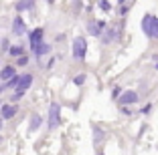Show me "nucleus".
Segmentation results:
<instances>
[{"label":"nucleus","instance_id":"nucleus-3","mask_svg":"<svg viewBox=\"0 0 158 155\" xmlns=\"http://www.w3.org/2000/svg\"><path fill=\"white\" fill-rule=\"evenodd\" d=\"M85 55H87V42H85V38H75L73 41V56L77 60H83Z\"/></svg>","mask_w":158,"mask_h":155},{"label":"nucleus","instance_id":"nucleus-15","mask_svg":"<svg viewBox=\"0 0 158 155\" xmlns=\"http://www.w3.org/2000/svg\"><path fill=\"white\" fill-rule=\"evenodd\" d=\"M93 137H95V143H99L103 139V131L99 127H93Z\"/></svg>","mask_w":158,"mask_h":155},{"label":"nucleus","instance_id":"nucleus-12","mask_svg":"<svg viewBox=\"0 0 158 155\" xmlns=\"http://www.w3.org/2000/svg\"><path fill=\"white\" fill-rule=\"evenodd\" d=\"M14 8L19 10V12H24V10H33V8H35V2H31V0H23V2H16V4H14Z\"/></svg>","mask_w":158,"mask_h":155},{"label":"nucleus","instance_id":"nucleus-21","mask_svg":"<svg viewBox=\"0 0 158 155\" xmlns=\"http://www.w3.org/2000/svg\"><path fill=\"white\" fill-rule=\"evenodd\" d=\"M85 83V75H77L75 77V85H83Z\"/></svg>","mask_w":158,"mask_h":155},{"label":"nucleus","instance_id":"nucleus-14","mask_svg":"<svg viewBox=\"0 0 158 155\" xmlns=\"http://www.w3.org/2000/svg\"><path fill=\"white\" fill-rule=\"evenodd\" d=\"M41 123H43V119L39 117V115H33V117H31V127L28 129H31V131H37V129L41 127Z\"/></svg>","mask_w":158,"mask_h":155},{"label":"nucleus","instance_id":"nucleus-20","mask_svg":"<svg viewBox=\"0 0 158 155\" xmlns=\"http://www.w3.org/2000/svg\"><path fill=\"white\" fill-rule=\"evenodd\" d=\"M122 95H124V93H122V89L120 87H114V91H112V97H114V99H120Z\"/></svg>","mask_w":158,"mask_h":155},{"label":"nucleus","instance_id":"nucleus-2","mask_svg":"<svg viewBox=\"0 0 158 155\" xmlns=\"http://www.w3.org/2000/svg\"><path fill=\"white\" fill-rule=\"evenodd\" d=\"M61 125V107L57 105V103H53L51 107H49V129H57Z\"/></svg>","mask_w":158,"mask_h":155},{"label":"nucleus","instance_id":"nucleus-7","mask_svg":"<svg viewBox=\"0 0 158 155\" xmlns=\"http://www.w3.org/2000/svg\"><path fill=\"white\" fill-rule=\"evenodd\" d=\"M14 77H16V68H14L12 64H6V67L0 68V79L4 81V85H6L8 81H12Z\"/></svg>","mask_w":158,"mask_h":155},{"label":"nucleus","instance_id":"nucleus-23","mask_svg":"<svg viewBox=\"0 0 158 155\" xmlns=\"http://www.w3.org/2000/svg\"><path fill=\"white\" fill-rule=\"evenodd\" d=\"M150 109H152V105H146L144 109H142V113H150Z\"/></svg>","mask_w":158,"mask_h":155},{"label":"nucleus","instance_id":"nucleus-16","mask_svg":"<svg viewBox=\"0 0 158 155\" xmlns=\"http://www.w3.org/2000/svg\"><path fill=\"white\" fill-rule=\"evenodd\" d=\"M132 4H126V2H120V10H118V14H122V16H126L128 14V10H130Z\"/></svg>","mask_w":158,"mask_h":155},{"label":"nucleus","instance_id":"nucleus-13","mask_svg":"<svg viewBox=\"0 0 158 155\" xmlns=\"http://www.w3.org/2000/svg\"><path fill=\"white\" fill-rule=\"evenodd\" d=\"M49 50H51V46L47 45V42H41V45L33 46V52H35V55H37V56H43V55H47Z\"/></svg>","mask_w":158,"mask_h":155},{"label":"nucleus","instance_id":"nucleus-4","mask_svg":"<svg viewBox=\"0 0 158 155\" xmlns=\"http://www.w3.org/2000/svg\"><path fill=\"white\" fill-rule=\"evenodd\" d=\"M31 85H33V75H31V73L20 75L19 85H16V93H19V95H24V93L28 91V87H31Z\"/></svg>","mask_w":158,"mask_h":155},{"label":"nucleus","instance_id":"nucleus-5","mask_svg":"<svg viewBox=\"0 0 158 155\" xmlns=\"http://www.w3.org/2000/svg\"><path fill=\"white\" fill-rule=\"evenodd\" d=\"M106 28H107V24L103 22V20H91V22L87 24V32L91 37H102Z\"/></svg>","mask_w":158,"mask_h":155},{"label":"nucleus","instance_id":"nucleus-24","mask_svg":"<svg viewBox=\"0 0 158 155\" xmlns=\"http://www.w3.org/2000/svg\"><path fill=\"white\" fill-rule=\"evenodd\" d=\"M2 91H4V87H2V85H0V93H2Z\"/></svg>","mask_w":158,"mask_h":155},{"label":"nucleus","instance_id":"nucleus-9","mask_svg":"<svg viewBox=\"0 0 158 155\" xmlns=\"http://www.w3.org/2000/svg\"><path fill=\"white\" fill-rule=\"evenodd\" d=\"M136 101H138V93L126 91L124 95L120 97V105H132V103H136Z\"/></svg>","mask_w":158,"mask_h":155},{"label":"nucleus","instance_id":"nucleus-25","mask_svg":"<svg viewBox=\"0 0 158 155\" xmlns=\"http://www.w3.org/2000/svg\"><path fill=\"white\" fill-rule=\"evenodd\" d=\"M0 127H2V117H0Z\"/></svg>","mask_w":158,"mask_h":155},{"label":"nucleus","instance_id":"nucleus-17","mask_svg":"<svg viewBox=\"0 0 158 155\" xmlns=\"http://www.w3.org/2000/svg\"><path fill=\"white\" fill-rule=\"evenodd\" d=\"M98 6L103 10V12H110V10H112V2H107V0H102V2H99Z\"/></svg>","mask_w":158,"mask_h":155},{"label":"nucleus","instance_id":"nucleus-22","mask_svg":"<svg viewBox=\"0 0 158 155\" xmlns=\"http://www.w3.org/2000/svg\"><path fill=\"white\" fill-rule=\"evenodd\" d=\"M16 63H19V64H20V67H24V64H27V63H28V59H27V56H20V59H19V60H16Z\"/></svg>","mask_w":158,"mask_h":155},{"label":"nucleus","instance_id":"nucleus-18","mask_svg":"<svg viewBox=\"0 0 158 155\" xmlns=\"http://www.w3.org/2000/svg\"><path fill=\"white\" fill-rule=\"evenodd\" d=\"M10 55L12 56H24L23 55V46H12V48H10Z\"/></svg>","mask_w":158,"mask_h":155},{"label":"nucleus","instance_id":"nucleus-8","mask_svg":"<svg viewBox=\"0 0 158 155\" xmlns=\"http://www.w3.org/2000/svg\"><path fill=\"white\" fill-rule=\"evenodd\" d=\"M12 32L16 34V37H23V34H27V24H24V20L20 18V16H16V18L12 20Z\"/></svg>","mask_w":158,"mask_h":155},{"label":"nucleus","instance_id":"nucleus-11","mask_svg":"<svg viewBox=\"0 0 158 155\" xmlns=\"http://www.w3.org/2000/svg\"><path fill=\"white\" fill-rule=\"evenodd\" d=\"M14 115H16V107L14 105H4L0 109V117L2 119H12Z\"/></svg>","mask_w":158,"mask_h":155},{"label":"nucleus","instance_id":"nucleus-10","mask_svg":"<svg viewBox=\"0 0 158 155\" xmlns=\"http://www.w3.org/2000/svg\"><path fill=\"white\" fill-rule=\"evenodd\" d=\"M43 32H45L43 28H35V30L31 32V48L43 42Z\"/></svg>","mask_w":158,"mask_h":155},{"label":"nucleus","instance_id":"nucleus-1","mask_svg":"<svg viewBox=\"0 0 158 155\" xmlns=\"http://www.w3.org/2000/svg\"><path fill=\"white\" fill-rule=\"evenodd\" d=\"M142 32L148 38H158V16L144 14V18H142Z\"/></svg>","mask_w":158,"mask_h":155},{"label":"nucleus","instance_id":"nucleus-19","mask_svg":"<svg viewBox=\"0 0 158 155\" xmlns=\"http://www.w3.org/2000/svg\"><path fill=\"white\" fill-rule=\"evenodd\" d=\"M0 48H2V50H8V52H10V48H12V46H10V41H8V38H4V41H2Z\"/></svg>","mask_w":158,"mask_h":155},{"label":"nucleus","instance_id":"nucleus-6","mask_svg":"<svg viewBox=\"0 0 158 155\" xmlns=\"http://www.w3.org/2000/svg\"><path fill=\"white\" fill-rule=\"evenodd\" d=\"M120 37V26H107L102 34V42L103 45H110V42H116V38Z\"/></svg>","mask_w":158,"mask_h":155}]
</instances>
